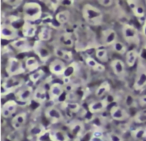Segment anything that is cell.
Listing matches in <instances>:
<instances>
[{"mask_svg":"<svg viewBox=\"0 0 146 141\" xmlns=\"http://www.w3.org/2000/svg\"><path fill=\"white\" fill-rule=\"evenodd\" d=\"M65 87L62 83L59 82H54L49 86L48 89V96H49V100L51 101H58L61 98L62 94L64 93Z\"/></svg>","mask_w":146,"mask_h":141,"instance_id":"13","label":"cell"},{"mask_svg":"<svg viewBox=\"0 0 146 141\" xmlns=\"http://www.w3.org/2000/svg\"><path fill=\"white\" fill-rule=\"evenodd\" d=\"M59 42L62 45V47H65L66 49L71 48L74 46V38L72 35L68 32H64L59 36Z\"/></svg>","mask_w":146,"mask_h":141,"instance_id":"33","label":"cell"},{"mask_svg":"<svg viewBox=\"0 0 146 141\" xmlns=\"http://www.w3.org/2000/svg\"><path fill=\"white\" fill-rule=\"evenodd\" d=\"M101 41L105 46H113L114 43L117 42V33L114 29L108 28L101 32Z\"/></svg>","mask_w":146,"mask_h":141,"instance_id":"18","label":"cell"},{"mask_svg":"<svg viewBox=\"0 0 146 141\" xmlns=\"http://www.w3.org/2000/svg\"><path fill=\"white\" fill-rule=\"evenodd\" d=\"M38 29L34 23L30 22H24L21 27V32H22L23 37L25 38H33L36 34H38Z\"/></svg>","mask_w":146,"mask_h":141,"instance_id":"26","label":"cell"},{"mask_svg":"<svg viewBox=\"0 0 146 141\" xmlns=\"http://www.w3.org/2000/svg\"><path fill=\"white\" fill-rule=\"evenodd\" d=\"M111 90V85L108 81H104L101 84L98 85V87L95 90V96L98 99H103L106 97V95Z\"/></svg>","mask_w":146,"mask_h":141,"instance_id":"30","label":"cell"},{"mask_svg":"<svg viewBox=\"0 0 146 141\" xmlns=\"http://www.w3.org/2000/svg\"><path fill=\"white\" fill-rule=\"evenodd\" d=\"M33 94H34V88L31 85L25 84L24 86L21 87L19 90L15 92V98L17 102L20 103H29L33 99Z\"/></svg>","mask_w":146,"mask_h":141,"instance_id":"9","label":"cell"},{"mask_svg":"<svg viewBox=\"0 0 146 141\" xmlns=\"http://www.w3.org/2000/svg\"><path fill=\"white\" fill-rule=\"evenodd\" d=\"M40 62L39 59H37L35 56H28L24 60V66L26 71L32 73L34 71L40 69Z\"/></svg>","mask_w":146,"mask_h":141,"instance_id":"28","label":"cell"},{"mask_svg":"<svg viewBox=\"0 0 146 141\" xmlns=\"http://www.w3.org/2000/svg\"><path fill=\"white\" fill-rule=\"evenodd\" d=\"M109 105L108 101L106 100L105 98L103 99H97V100H94V101H91L88 105V111H89L91 114H100L102 113L106 108L107 106Z\"/></svg>","mask_w":146,"mask_h":141,"instance_id":"15","label":"cell"},{"mask_svg":"<svg viewBox=\"0 0 146 141\" xmlns=\"http://www.w3.org/2000/svg\"><path fill=\"white\" fill-rule=\"evenodd\" d=\"M54 54L57 58L64 62H71L73 60V53L64 47H54Z\"/></svg>","mask_w":146,"mask_h":141,"instance_id":"24","label":"cell"},{"mask_svg":"<svg viewBox=\"0 0 146 141\" xmlns=\"http://www.w3.org/2000/svg\"><path fill=\"white\" fill-rule=\"evenodd\" d=\"M27 119H28V115L26 112L22 111V112L17 113L15 116L12 117L11 119V126L15 129V130H20L27 122Z\"/></svg>","mask_w":146,"mask_h":141,"instance_id":"22","label":"cell"},{"mask_svg":"<svg viewBox=\"0 0 146 141\" xmlns=\"http://www.w3.org/2000/svg\"><path fill=\"white\" fill-rule=\"evenodd\" d=\"M133 120L138 124H145L146 123V108L138 111L133 117Z\"/></svg>","mask_w":146,"mask_h":141,"instance_id":"41","label":"cell"},{"mask_svg":"<svg viewBox=\"0 0 146 141\" xmlns=\"http://www.w3.org/2000/svg\"><path fill=\"white\" fill-rule=\"evenodd\" d=\"M146 87V64L139 62L136 70L133 82V89L135 91H142Z\"/></svg>","mask_w":146,"mask_h":141,"instance_id":"7","label":"cell"},{"mask_svg":"<svg viewBox=\"0 0 146 141\" xmlns=\"http://www.w3.org/2000/svg\"><path fill=\"white\" fill-rule=\"evenodd\" d=\"M91 123L96 129H102L104 127V125L106 124V118L102 116V115L96 114L91 119Z\"/></svg>","mask_w":146,"mask_h":141,"instance_id":"38","label":"cell"},{"mask_svg":"<svg viewBox=\"0 0 146 141\" xmlns=\"http://www.w3.org/2000/svg\"><path fill=\"white\" fill-rule=\"evenodd\" d=\"M90 141H95V140H92V139H90Z\"/></svg>","mask_w":146,"mask_h":141,"instance_id":"46","label":"cell"},{"mask_svg":"<svg viewBox=\"0 0 146 141\" xmlns=\"http://www.w3.org/2000/svg\"><path fill=\"white\" fill-rule=\"evenodd\" d=\"M23 19L24 22L34 23L42 19L43 10L42 6L37 2H26L22 7Z\"/></svg>","mask_w":146,"mask_h":141,"instance_id":"2","label":"cell"},{"mask_svg":"<svg viewBox=\"0 0 146 141\" xmlns=\"http://www.w3.org/2000/svg\"><path fill=\"white\" fill-rule=\"evenodd\" d=\"M10 45L14 50L18 51V52L33 51V43H31V41L28 38H25V37H19L16 40L12 41Z\"/></svg>","mask_w":146,"mask_h":141,"instance_id":"11","label":"cell"},{"mask_svg":"<svg viewBox=\"0 0 146 141\" xmlns=\"http://www.w3.org/2000/svg\"><path fill=\"white\" fill-rule=\"evenodd\" d=\"M84 63H85V65L88 68L92 69V70L96 71V72H98V73H102L105 71V66H104L101 62L97 61L95 58L89 56V55L85 56V58H84Z\"/></svg>","mask_w":146,"mask_h":141,"instance_id":"23","label":"cell"},{"mask_svg":"<svg viewBox=\"0 0 146 141\" xmlns=\"http://www.w3.org/2000/svg\"><path fill=\"white\" fill-rule=\"evenodd\" d=\"M137 102L141 107H146V94L140 95L137 98Z\"/></svg>","mask_w":146,"mask_h":141,"instance_id":"44","label":"cell"},{"mask_svg":"<svg viewBox=\"0 0 146 141\" xmlns=\"http://www.w3.org/2000/svg\"><path fill=\"white\" fill-rule=\"evenodd\" d=\"M77 72H78L77 63H76V62H71L69 65H67L66 70H65V72H64V75L62 76L63 80L65 79V80L68 82L71 78H73V77L77 74Z\"/></svg>","mask_w":146,"mask_h":141,"instance_id":"31","label":"cell"},{"mask_svg":"<svg viewBox=\"0 0 146 141\" xmlns=\"http://www.w3.org/2000/svg\"><path fill=\"white\" fill-rule=\"evenodd\" d=\"M143 34L146 36V24L143 25Z\"/></svg>","mask_w":146,"mask_h":141,"instance_id":"45","label":"cell"},{"mask_svg":"<svg viewBox=\"0 0 146 141\" xmlns=\"http://www.w3.org/2000/svg\"><path fill=\"white\" fill-rule=\"evenodd\" d=\"M48 136L51 141H70L68 132L60 128H53L48 131Z\"/></svg>","mask_w":146,"mask_h":141,"instance_id":"20","label":"cell"},{"mask_svg":"<svg viewBox=\"0 0 146 141\" xmlns=\"http://www.w3.org/2000/svg\"><path fill=\"white\" fill-rule=\"evenodd\" d=\"M145 5H146V1H145Z\"/></svg>","mask_w":146,"mask_h":141,"instance_id":"47","label":"cell"},{"mask_svg":"<svg viewBox=\"0 0 146 141\" xmlns=\"http://www.w3.org/2000/svg\"><path fill=\"white\" fill-rule=\"evenodd\" d=\"M110 116L113 120L121 122V121H125L129 119L130 115L128 111L124 109L123 107L119 106V105H113L110 108Z\"/></svg>","mask_w":146,"mask_h":141,"instance_id":"14","label":"cell"},{"mask_svg":"<svg viewBox=\"0 0 146 141\" xmlns=\"http://www.w3.org/2000/svg\"><path fill=\"white\" fill-rule=\"evenodd\" d=\"M104 138L106 139V141H123V138L120 134L116 132H108L105 134V137Z\"/></svg>","mask_w":146,"mask_h":141,"instance_id":"42","label":"cell"},{"mask_svg":"<svg viewBox=\"0 0 146 141\" xmlns=\"http://www.w3.org/2000/svg\"><path fill=\"white\" fill-rule=\"evenodd\" d=\"M98 4L103 7H110L114 4L113 0H98Z\"/></svg>","mask_w":146,"mask_h":141,"instance_id":"43","label":"cell"},{"mask_svg":"<svg viewBox=\"0 0 146 141\" xmlns=\"http://www.w3.org/2000/svg\"><path fill=\"white\" fill-rule=\"evenodd\" d=\"M45 117L50 121L51 123H60L64 121V114L63 112L56 106H49L44 111Z\"/></svg>","mask_w":146,"mask_h":141,"instance_id":"12","label":"cell"},{"mask_svg":"<svg viewBox=\"0 0 146 141\" xmlns=\"http://www.w3.org/2000/svg\"><path fill=\"white\" fill-rule=\"evenodd\" d=\"M33 52L36 54V56L42 63H46L51 58V51L45 43L39 40L33 42Z\"/></svg>","mask_w":146,"mask_h":141,"instance_id":"8","label":"cell"},{"mask_svg":"<svg viewBox=\"0 0 146 141\" xmlns=\"http://www.w3.org/2000/svg\"><path fill=\"white\" fill-rule=\"evenodd\" d=\"M110 67L114 75H116L120 79L124 78V76L126 75V64L124 61H122L121 59H113L110 62Z\"/></svg>","mask_w":146,"mask_h":141,"instance_id":"19","label":"cell"},{"mask_svg":"<svg viewBox=\"0 0 146 141\" xmlns=\"http://www.w3.org/2000/svg\"><path fill=\"white\" fill-rule=\"evenodd\" d=\"M44 75H45L44 70H43V69H38V70L34 71V72L29 74V77H28L29 82L32 83V84H36V83H38L39 81L42 80Z\"/></svg>","mask_w":146,"mask_h":141,"instance_id":"36","label":"cell"},{"mask_svg":"<svg viewBox=\"0 0 146 141\" xmlns=\"http://www.w3.org/2000/svg\"><path fill=\"white\" fill-rule=\"evenodd\" d=\"M65 109L72 115H81L80 111L83 110L81 105L76 102H72V101L69 103H65Z\"/></svg>","mask_w":146,"mask_h":141,"instance_id":"34","label":"cell"},{"mask_svg":"<svg viewBox=\"0 0 146 141\" xmlns=\"http://www.w3.org/2000/svg\"><path fill=\"white\" fill-rule=\"evenodd\" d=\"M82 16L85 22L91 26H100L103 23V13L92 4H85L82 8Z\"/></svg>","mask_w":146,"mask_h":141,"instance_id":"1","label":"cell"},{"mask_svg":"<svg viewBox=\"0 0 146 141\" xmlns=\"http://www.w3.org/2000/svg\"><path fill=\"white\" fill-rule=\"evenodd\" d=\"M25 85L24 79L21 78L19 76H14V77H10L8 76L6 79H4L2 82V88H1V94L2 97H5V95L9 94V93L15 91L21 88L22 86Z\"/></svg>","mask_w":146,"mask_h":141,"instance_id":"3","label":"cell"},{"mask_svg":"<svg viewBox=\"0 0 146 141\" xmlns=\"http://www.w3.org/2000/svg\"><path fill=\"white\" fill-rule=\"evenodd\" d=\"M48 96V91L44 85L40 84L34 89V94H33V100L39 104H43L47 101Z\"/></svg>","mask_w":146,"mask_h":141,"instance_id":"21","label":"cell"},{"mask_svg":"<svg viewBox=\"0 0 146 141\" xmlns=\"http://www.w3.org/2000/svg\"><path fill=\"white\" fill-rule=\"evenodd\" d=\"M66 63L58 58L54 59L49 63V71L51 74L55 75V76H63L65 70H66Z\"/></svg>","mask_w":146,"mask_h":141,"instance_id":"16","label":"cell"},{"mask_svg":"<svg viewBox=\"0 0 146 141\" xmlns=\"http://www.w3.org/2000/svg\"><path fill=\"white\" fill-rule=\"evenodd\" d=\"M95 57L100 62H107L108 61V51L105 47H98L95 50Z\"/></svg>","mask_w":146,"mask_h":141,"instance_id":"37","label":"cell"},{"mask_svg":"<svg viewBox=\"0 0 146 141\" xmlns=\"http://www.w3.org/2000/svg\"><path fill=\"white\" fill-rule=\"evenodd\" d=\"M122 36H123L124 40L126 42H128L129 44H134V45H138L140 42V36H139V32L136 29V27H134L131 24H125L122 25Z\"/></svg>","mask_w":146,"mask_h":141,"instance_id":"5","label":"cell"},{"mask_svg":"<svg viewBox=\"0 0 146 141\" xmlns=\"http://www.w3.org/2000/svg\"><path fill=\"white\" fill-rule=\"evenodd\" d=\"M68 128L73 137H80L84 131V124L80 120H72L68 124Z\"/></svg>","mask_w":146,"mask_h":141,"instance_id":"25","label":"cell"},{"mask_svg":"<svg viewBox=\"0 0 146 141\" xmlns=\"http://www.w3.org/2000/svg\"><path fill=\"white\" fill-rule=\"evenodd\" d=\"M132 136L136 140H142L146 138V128L145 127H138L132 131Z\"/></svg>","mask_w":146,"mask_h":141,"instance_id":"40","label":"cell"},{"mask_svg":"<svg viewBox=\"0 0 146 141\" xmlns=\"http://www.w3.org/2000/svg\"><path fill=\"white\" fill-rule=\"evenodd\" d=\"M70 19V12L68 10H61L59 12L56 13L55 15V20L59 23L60 25H63V24H66L67 22L69 21Z\"/></svg>","mask_w":146,"mask_h":141,"instance_id":"35","label":"cell"},{"mask_svg":"<svg viewBox=\"0 0 146 141\" xmlns=\"http://www.w3.org/2000/svg\"><path fill=\"white\" fill-rule=\"evenodd\" d=\"M1 38L3 40H11V42L19 38V31L16 27L9 23H3L1 25Z\"/></svg>","mask_w":146,"mask_h":141,"instance_id":"10","label":"cell"},{"mask_svg":"<svg viewBox=\"0 0 146 141\" xmlns=\"http://www.w3.org/2000/svg\"><path fill=\"white\" fill-rule=\"evenodd\" d=\"M124 58H125L124 62H125L126 66L131 68V67L135 66L136 63H137L138 58H139V52H138L137 49H130L124 55Z\"/></svg>","mask_w":146,"mask_h":141,"instance_id":"27","label":"cell"},{"mask_svg":"<svg viewBox=\"0 0 146 141\" xmlns=\"http://www.w3.org/2000/svg\"><path fill=\"white\" fill-rule=\"evenodd\" d=\"M5 72L8 76L14 77V76H19V75L23 74L26 72L25 69L24 63L18 59L17 57L11 56L7 60V64L5 67Z\"/></svg>","mask_w":146,"mask_h":141,"instance_id":"4","label":"cell"},{"mask_svg":"<svg viewBox=\"0 0 146 141\" xmlns=\"http://www.w3.org/2000/svg\"><path fill=\"white\" fill-rule=\"evenodd\" d=\"M37 37H38V40L41 41V42L45 43L47 41H49L52 37V30L49 26H45L43 25L38 31V34H37Z\"/></svg>","mask_w":146,"mask_h":141,"instance_id":"32","label":"cell"},{"mask_svg":"<svg viewBox=\"0 0 146 141\" xmlns=\"http://www.w3.org/2000/svg\"><path fill=\"white\" fill-rule=\"evenodd\" d=\"M46 132V128L44 125L40 124V123H34L28 128V134L29 137H40Z\"/></svg>","mask_w":146,"mask_h":141,"instance_id":"29","label":"cell"},{"mask_svg":"<svg viewBox=\"0 0 146 141\" xmlns=\"http://www.w3.org/2000/svg\"><path fill=\"white\" fill-rule=\"evenodd\" d=\"M112 49H113L117 54H120V55H125L128 51L127 46H126L123 42H121V41H119V40L114 43V45L112 46Z\"/></svg>","mask_w":146,"mask_h":141,"instance_id":"39","label":"cell"},{"mask_svg":"<svg viewBox=\"0 0 146 141\" xmlns=\"http://www.w3.org/2000/svg\"><path fill=\"white\" fill-rule=\"evenodd\" d=\"M18 102L16 100H8L2 105L1 108V115L3 118H10L15 116V113L17 111Z\"/></svg>","mask_w":146,"mask_h":141,"instance_id":"17","label":"cell"},{"mask_svg":"<svg viewBox=\"0 0 146 141\" xmlns=\"http://www.w3.org/2000/svg\"><path fill=\"white\" fill-rule=\"evenodd\" d=\"M127 5L130 7L133 15L138 19L142 25L146 24V5L145 3L133 0V1H127Z\"/></svg>","mask_w":146,"mask_h":141,"instance_id":"6","label":"cell"}]
</instances>
